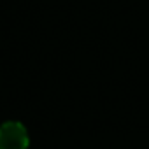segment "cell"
I'll return each mask as SVG.
<instances>
[{
    "mask_svg": "<svg viewBox=\"0 0 149 149\" xmlns=\"http://www.w3.org/2000/svg\"><path fill=\"white\" fill-rule=\"evenodd\" d=\"M28 133L18 121H7L0 126V149H26Z\"/></svg>",
    "mask_w": 149,
    "mask_h": 149,
    "instance_id": "6da1fadb",
    "label": "cell"
}]
</instances>
